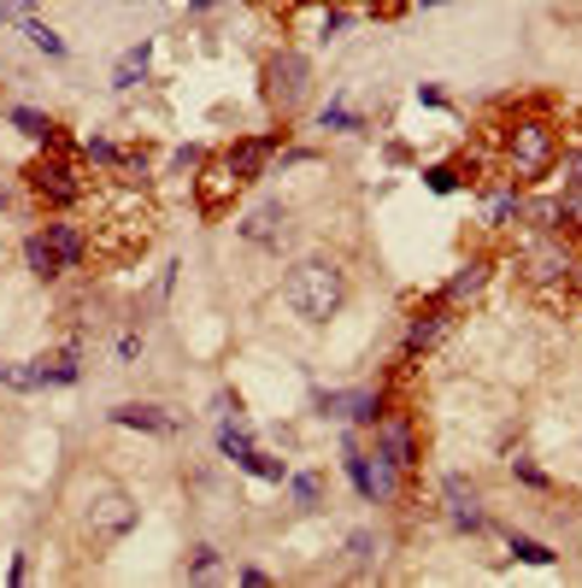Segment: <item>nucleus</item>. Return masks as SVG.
<instances>
[{
  "instance_id": "f257e3e1",
  "label": "nucleus",
  "mask_w": 582,
  "mask_h": 588,
  "mask_svg": "<svg viewBox=\"0 0 582 588\" xmlns=\"http://www.w3.org/2000/svg\"><path fill=\"white\" fill-rule=\"evenodd\" d=\"M494 141H501V171L512 183H542L553 171L559 147H565V136H559V124L548 118L542 100H530L524 112H512L501 130H494Z\"/></svg>"
},
{
  "instance_id": "f03ea898",
  "label": "nucleus",
  "mask_w": 582,
  "mask_h": 588,
  "mask_svg": "<svg viewBox=\"0 0 582 588\" xmlns=\"http://www.w3.org/2000/svg\"><path fill=\"white\" fill-rule=\"evenodd\" d=\"M283 301H288V312H295L300 324H329L342 312V301H347L342 259H329V254L295 259V265H288V277H283Z\"/></svg>"
},
{
  "instance_id": "7ed1b4c3",
  "label": "nucleus",
  "mask_w": 582,
  "mask_h": 588,
  "mask_svg": "<svg viewBox=\"0 0 582 588\" xmlns=\"http://www.w3.org/2000/svg\"><path fill=\"white\" fill-rule=\"evenodd\" d=\"M141 523V507L130 500V489H118V482H95L89 500H82V530H89L95 548H112Z\"/></svg>"
},
{
  "instance_id": "20e7f679",
  "label": "nucleus",
  "mask_w": 582,
  "mask_h": 588,
  "mask_svg": "<svg viewBox=\"0 0 582 588\" xmlns=\"http://www.w3.org/2000/svg\"><path fill=\"white\" fill-rule=\"evenodd\" d=\"M24 188H30L41 206H77L82 195H89V177H82L77 165L59 154V147H48V154H36L24 165Z\"/></svg>"
},
{
  "instance_id": "39448f33",
  "label": "nucleus",
  "mask_w": 582,
  "mask_h": 588,
  "mask_svg": "<svg viewBox=\"0 0 582 588\" xmlns=\"http://www.w3.org/2000/svg\"><path fill=\"white\" fill-rule=\"evenodd\" d=\"M306 95H312V59L300 48H283L265 59V100H272V112L283 124L306 107Z\"/></svg>"
},
{
  "instance_id": "423d86ee",
  "label": "nucleus",
  "mask_w": 582,
  "mask_h": 588,
  "mask_svg": "<svg viewBox=\"0 0 582 588\" xmlns=\"http://www.w3.org/2000/svg\"><path fill=\"white\" fill-rule=\"evenodd\" d=\"M571 265H576V247L565 242V236H535L524 254H517V271H524V283L530 288H565V277H571Z\"/></svg>"
},
{
  "instance_id": "0eeeda50",
  "label": "nucleus",
  "mask_w": 582,
  "mask_h": 588,
  "mask_svg": "<svg viewBox=\"0 0 582 588\" xmlns=\"http://www.w3.org/2000/svg\"><path fill=\"white\" fill-rule=\"evenodd\" d=\"M377 465H388V471H418V430H412V418L406 412H383L377 424Z\"/></svg>"
},
{
  "instance_id": "6e6552de",
  "label": "nucleus",
  "mask_w": 582,
  "mask_h": 588,
  "mask_svg": "<svg viewBox=\"0 0 582 588\" xmlns=\"http://www.w3.org/2000/svg\"><path fill=\"white\" fill-rule=\"evenodd\" d=\"M453 335V306L435 294V301H424L418 312H412V324H406V335H401V353L406 360H424V353H435Z\"/></svg>"
},
{
  "instance_id": "1a4fd4ad",
  "label": "nucleus",
  "mask_w": 582,
  "mask_h": 588,
  "mask_svg": "<svg viewBox=\"0 0 582 588\" xmlns=\"http://www.w3.org/2000/svg\"><path fill=\"white\" fill-rule=\"evenodd\" d=\"M283 141H288V124H283V130H265V136H241V141L224 147V159H230V171L241 177V188L272 171V159L283 154Z\"/></svg>"
},
{
  "instance_id": "9d476101",
  "label": "nucleus",
  "mask_w": 582,
  "mask_h": 588,
  "mask_svg": "<svg viewBox=\"0 0 582 588\" xmlns=\"http://www.w3.org/2000/svg\"><path fill=\"white\" fill-rule=\"evenodd\" d=\"M442 512L460 536H483L489 530V512H483V494H476V482L465 477H442Z\"/></svg>"
},
{
  "instance_id": "9b49d317",
  "label": "nucleus",
  "mask_w": 582,
  "mask_h": 588,
  "mask_svg": "<svg viewBox=\"0 0 582 588\" xmlns=\"http://www.w3.org/2000/svg\"><path fill=\"white\" fill-rule=\"evenodd\" d=\"M236 188H241V177L230 171V159H206L200 171H195V200H200L206 218H218L224 206L236 200Z\"/></svg>"
},
{
  "instance_id": "f8f14e48",
  "label": "nucleus",
  "mask_w": 582,
  "mask_h": 588,
  "mask_svg": "<svg viewBox=\"0 0 582 588\" xmlns=\"http://www.w3.org/2000/svg\"><path fill=\"white\" fill-rule=\"evenodd\" d=\"M41 242L53 247L59 271H82V265H89V229H82V224H71V218L41 224Z\"/></svg>"
},
{
  "instance_id": "ddd939ff",
  "label": "nucleus",
  "mask_w": 582,
  "mask_h": 588,
  "mask_svg": "<svg viewBox=\"0 0 582 588\" xmlns=\"http://www.w3.org/2000/svg\"><path fill=\"white\" fill-rule=\"evenodd\" d=\"M288 236V206L283 200H259L254 213L241 218V242H254V247H283Z\"/></svg>"
},
{
  "instance_id": "4468645a",
  "label": "nucleus",
  "mask_w": 582,
  "mask_h": 588,
  "mask_svg": "<svg viewBox=\"0 0 582 588\" xmlns=\"http://www.w3.org/2000/svg\"><path fill=\"white\" fill-rule=\"evenodd\" d=\"M524 229H535V236H565V195H524Z\"/></svg>"
},
{
  "instance_id": "2eb2a0df",
  "label": "nucleus",
  "mask_w": 582,
  "mask_h": 588,
  "mask_svg": "<svg viewBox=\"0 0 582 588\" xmlns=\"http://www.w3.org/2000/svg\"><path fill=\"white\" fill-rule=\"evenodd\" d=\"M483 288H489V259H471V265H460V271H453V277L442 283V301L460 312V306H471Z\"/></svg>"
},
{
  "instance_id": "dca6fc26",
  "label": "nucleus",
  "mask_w": 582,
  "mask_h": 588,
  "mask_svg": "<svg viewBox=\"0 0 582 588\" xmlns=\"http://www.w3.org/2000/svg\"><path fill=\"white\" fill-rule=\"evenodd\" d=\"M112 424H124V430H148V435H171L177 418L165 412V406H148V401H124V406H112Z\"/></svg>"
},
{
  "instance_id": "f3484780",
  "label": "nucleus",
  "mask_w": 582,
  "mask_h": 588,
  "mask_svg": "<svg viewBox=\"0 0 582 588\" xmlns=\"http://www.w3.org/2000/svg\"><path fill=\"white\" fill-rule=\"evenodd\" d=\"M36 376H41V383H77V376H82V347L71 342L66 353H48V360H36Z\"/></svg>"
},
{
  "instance_id": "a211bd4d",
  "label": "nucleus",
  "mask_w": 582,
  "mask_h": 588,
  "mask_svg": "<svg viewBox=\"0 0 582 588\" xmlns=\"http://www.w3.org/2000/svg\"><path fill=\"white\" fill-rule=\"evenodd\" d=\"M141 77H148V41H141V48H130V53L118 59L112 89H118V95H130V89H141Z\"/></svg>"
},
{
  "instance_id": "6ab92c4d",
  "label": "nucleus",
  "mask_w": 582,
  "mask_h": 588,
  "mask_svg": "<svg viewBox=\"0 0 582 588\" xmlns=\"http://www.w3.org/2000/svg\"><path fill=\"white\" fill-rule=\"evenodd\" d=\"M12 124H18V130H24L30 141H41V147H59V124H53L48 112H36V107H18V112H12Z\"/></svg>"
},
{
  "instance_id": "aec40b11",
  "label": "nucleus",
  "mask_w": 582,
  "mask_h": 588,
  "mask_svg": "<svg viewBox=\"0 0 582 588\" xmlns=\"http://www.w3.org/2000/svg\"><path fill=\"white\" fill-rule=\"evenodd\" d=\"M24 259H30V271H36V277H41V283L66 277V271H59V259H53V247H48V242H41V229H36V236L24 242Z\"/></svg>"
},
{
  "instance_id": "412c9836",
  "label": "nucleus",
  "mask_w": 582,
  "mask_h": 588,
  "mask_svg": "<svg viewBox=\"0 0 582 588\" xmlns=\"http://www.w3.org/2000/svg\"><path fill=\"white\" fill-rule=\"evenodd\" d=\"M548 177H559V188H576V183H582V141L559 147V159H553V171H548Z\"/></svg>"
},
{
  "instance_id": "4be33fe9",
  "label": "nucleus",
  "mask_w": 582,
  "mask_h": 588,
  "mask_svg": "<svg viewBox=\"0 0 582 588\" xmlns=\"http://www.w3.org/2000/svg\"><path fill=\"white\" fill-rule=\"evenodd\" d=\"M506 553L524 559V565H553V559H559L548 541H535V536H506Z\"/></svg>"
},
{
  "instance_id": "5701e85b",
  "label": "nucleus",
  "mask_w": 582,
  "mask_h": 588,
  "mask_svg": "<svg viewBox=\"0 0 582 588\" xmlns=\"http://www.w3.org/2000/svg\"><path fill=\"white\" fill-rule=\"evenodd\" d=\"M24 36H30V41H36V48L48 53V59H66V36H59V30H48L41 18H24Z\"/></svg>"
},
{
  "instance_id": "b1692460",
  "label": "nucleus",
  "mask_w": 582,
  "mask_h": 588,
  "mask_svg": "<svg viewBox=\"0 0 582 588\" xmlns=\"http://www.w3.org/2000/svg\"><path fill=\"white\" fill-rule=\"evenodd\" d=\"M218 448L230 453L236 465H247V459H254V435H247V430H236V424H224V430H218Z\"/></svg>"
},
{
  "instance_id": "393cba45",
  "label": "nucleus",
  "mask_w": 582,
  "mask_h": 588,
  "mask_svg": "<svg viewBox=\"0 0 582 588\" xmlns=\"http://www.w3.org/2000/svg\"><path fill=\"white\" fill-rule=\"evenodd\" d=\"M559 195H565V242L582 247V183L576 188H559Z\"/></svg>"
},
{
  "instance_id": "a878e982",
  "label": "nucleus",
  "mask_w": 582,
  "mask_h": 588,
  "mask_svg": "<svg viewBox=\"0 0 582 588\" xmlns=\"http://www.w3.org/2000/svg\"><path fill=\"white\" fill-rule=\"evenodd\" d=\"M118 154H124V147H118V141H107V136H89V141H82V159L100 165V171H112Z\"/></svg>"
},
{
  "instance_id": "bb28decb",
  "label": "nucleus",
  "mask_w": 582,
  "mask_h": 588,
  "mask_svg": "<svg viewBox=\"0 0 582 588\" xmlns=\"http://www.w3.org/2000/svg\"><path fill=\"white\" fill-rule=\"evenodd\" d=\"M347 477H353V489H359L365 500L377 494V477H371V459H365L359 448H347Z\"/></svg>"
},
{
  "instance_id": "cd10ccee",
  "label": "nucleus",
  "mask_w": 582,
  "mask_h": 588,
  "mask_svg": "<svg viewBox=\"0 0 582 588\" xmlns=\"http://www.w3.org/2000/svg\"><path fill=\"white\" fill-rule=\"evenodd\" d=\"M318 124H324V130H359V112H353L347 100H329V107L318 112Z\"/></svg>"
},
{
  "instance_id": "c85d7f7f",
  "label": "nucleus",
  "mask_w": 582,
  "mask_h": 588,
  "mask_svg": "<svg viewBox=\"0 0 582 588\" xmlns=\"http://www.w3.org/2000/svg\"><path fill=\"white\" fill-rule=\"evenodd\" d=\"M318 500H324V477H312V471L295 477V507L300 512H318Z\"/></svg>"
},
{
  "instance_id": "c756f323",
  "label": "nucleus",
  "mask_w": 582,
  "mask_h": 588,
  "mask_svg": "<svg viewBox=\"0 0 582 588\" xmlns=\"http://www.w3.org/2000/svg\"><path fill=\"white\" fill-rule=\"evenodd\" d=\"M506 465H512V477H517V482H524V489H553V482H548V471H535V465H530V459H524V453H512V459H506Z\"/></svg>"
},
{
  "instance_id": "7c9ffc66",
  "label": "nucleus",
  "mask_w": 582,
  "mask_h": 588,
  "mask_svg": "<svg viewBox=\"0 0 582 588\" xmlns=\"http://www.w3.org/2000/svg\"><path fill=\"white\" fill-rule=\"evenodd\" d=\"M424 177H430V188H435V195H453V188L465 183V177H460V165H430Z\"/></svg>"
},
{
  "instance_id": "2f4dec72",
  "label": "nucleus",
  "mask_w": 582,
  "mask_h": 588,
  "mask_svg": "<svg viewBox=\"0 0 582 588\" xmlns=\"http://www.w3.org/2000/svg\"><path fill=\"white\" fill-rule=\"evenodd\" d=\"M0 383H12V389H41V376H36V365H0Z\"/></svg>"
},
{
  "instance_id": "473e14b6",
  "label": "nucleus",
  "mask_w": 582,
  "mask_h": 588,
  "mask_svg": "<svg viewBox=\"0 0 582 588\" xmlns=\"http://www.w3.org/2000/svg\"><path fill=\"white\" fill-rule=\"evenodd\" d=\"M241 471H254V477H265V482H283V477H288V471L277 465V459H272V453H259V448H254V459H247Z\"/></svg>"
},
{
  "instance_id": "72a5a7b5",
  "label": "nucleus",
  "mask_w": 582,
  "mask_h": 588,
  "mask_svg": "<svg viewBox=\"0 0 582 588\" xmlns=\"http://www.w3.org/2000/svg\"><path fill=\"white\" fill-rule=\"evenodd\" d=\"M183 571H189V577H213V571H218V548H195Z\"/></svg>"
},
{
  "instance_id": "f704fd0d",
  "label": "nucleus",
  "mask_w": 582,
  "mask_h": 588,
  "mask_svg": "<svg viewBox=\"0 0 582 588\" xmlns=\"http://www.w3.org/2000/svg\"><path fill=\"white\" fill-rule=\"evenodd\" d=\"M347 553H353V565L365 571V565H371V553H377V536H371V530H359V536L347 541Z\"/></svg>"
},
{
  "instance_id": "c9c22d12",
  "label": "nucleus",
  "mask_w": 582,
  "mask_h": 588,
  "mask_svg": "<svg viewBox=\"0 0 582 588\" xmlns=\"http://www.w3.org/2000/svg\"><path fill=\"white\" fill-rule=\"evenodd\" d=\"M30 18V0H0V24H24Z\"/></svg>"
},
{
  "instance_id": "e433bc0d",
  "label": "nucleus",
  "mask_w": 582,
  "mask_h": 588,
  "mask_svg": "<svg viewBox=\"0 0 582 588\" xmlns=\"http://www.w3.org/2000/svg\"><path fill=\"white\" fill-rule=\"evenodd\" d=\"M136 353H141V335L130 330V335H124V342H118V360H136Z\"/></svg>"
},
{
  "instance_id": "4c0bfd02",
  "label": "nucleus",
  "mask_w": 582,
  "mask_h": 588,
  "mask_svg": "<svg viewBox=\"0 0 582 588\" xmlns=\"http://www.w3.org/2000/svg\"><path fill=\"white\" fill-rule=\"evenodd\" d=\"M565 294H576V301H582V259L571 265V277H565Z\"/></svg>"
},
{
  "instance_id": "58836bf2",
  "label": "nucleus",
  "mask_w": 582,
  "mask_h": 588,
  "mask_svg": "<svg viewBox=\"0 0 582 588\" xmlns=\"http://www.w3.org/2000/svg\"><path fill=\"white\" fill-rule=\"evenodd\" d=\"M300 7H342V0H300Z\"/></svg>"
},
{
  "instance_id": "ea45409f",
  "label": "nucleus",
  "mask_w": 582,
  "mask_h": 588,
  "mask_svg": "<svg viewBox=\"0 0 582 588\" xmlns=\"http://www.w3.org/2000/svg\"><path fill=\"white\" fill-rule=\"evenodd\" d=\"M412 7H442V0H412Z\"/></svg>"
},
{
  "instance_id": "a19ab883",
  "label": "nucleus",
  "mask_w": 582,
  "mask_h": 588,
  "mask_svg": "<svg viewBox=\"0 0 582 588\" xmlns=\"http://www.w3.org/2000/svg\"><path fill=\"white\" fill-rule=\"evenodd\" d=\"M571 141H582V124H576V136H571Z\"/></svg>"
},
{
  "instance_id": "79ce46f5",
  "label": "nucleus",
  "mask_w": 582,
  "mask_h": 588,
  "mask_svg": "<svg viewBox=\"0 0 582 588\" xmlns=\"http://www.w3.org/2000/svg\"><path fill=\"white\" fill-rule=\"evenodd\" d=\"M0 206H7V188H0Z\"/></svg>"
}]
</instances>
